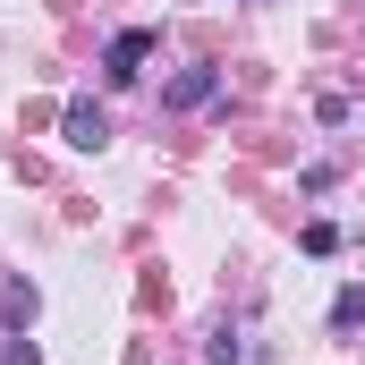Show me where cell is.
I'll return each instance as SVG.
<instances>
[{"instance_id": "1", "label": "cell", "mask_w": 365, "mask_h": 365, "mask_svg": "<svg viewBox=\"0 0 365 365\" xmlns=\"http://www.w3.org/2000/svg\"><path fill=\"white\" fill-rule=\"evenodd\" d=\"M153 43H162L153 26H119V34L102 43V86H110V93H128L136 77H145V60H153Z\"/></svg>"}, {"instance_id": "2", "label": "cell", "mask_w": 365, "mask_h": 365, "mask_svg": "<svg viewBox=\"0 0 365 365\" xmlns=\"http://www.w3.org/2000/svg\"><path fill=\"white\" fill-rule=\"evenodd\" d=\"M60 136H68L77 153H102V145H110V110H102V102H68V110H60Z\"/></svg>"}, {"instance_id": "3", "label": "cell", "mask_w": 365, "mask_h": 365, "mask_svg": "<svg viewBox=\"0 0 365 365\" xmlns=\"http://www.w3.org/2000/svg\"><path fill=\"white\" fill-rule=\"evenodd\" d=\"M212 93H221V68H212V60H195V68H179V77L162 86V102H170V110H204Z\"/></svg>"}, {"instance_id": "4", "label": "cell", "mask_w": 365, "mask_h": 365, "mask_svg": "<svg viewBox=\"0 0 365 365\" xmlns=\"http://www.w3.org/2000/svg\"><path fill=\"white\" fill-rule=\"evenodd\" d=\"M34 314H43V289L34 280H9L0 289V331H34Z\"/></svg>"}, {"instance_id": "5", "label": "cell", "mask_w": 365, "mask_h": 365, "mask_svg": "<svg viewBox=\"0 0 365 365\" xmlns=\"http://www.w3.org/2000/svg\"><path fill=\"white\" fill-rule=\"evenodd\" d=\"M365 323V280H349L340 297H331V331H357Z\"/></svg>"}, {"instance_id": "6", "label": "cell", "mask_w": 365, "mask_h": 365, "mask_svg": "<svg viewBox=\"0 0 365 365\" xmlns=\"http://www.w3.org/2000/svg\"><path fill=\"white\" fill-rule=\"evenodd\" d=\"M204 365H247V340H238V331H230V323H221V331H212V340H204Z\"/></svg>"}, {"instance_id": "7", "label": "cell", "mask_w": 365, "mask_h": 365, "mask_svg": "<svg viewBox=\"0 0 365 365\" xmlns=\"http://www.w3.org/2000/svg\"><path fill=\"white\" fill-rule=\"evenodd\" d=\"M297 247H306V255H340V230H331V221H306V238H297Z\"/></svg>"}, {"instance_id": "8", "label": "cell", "mask_w": 365, "mask_h": 365, "mask_svg": "<svg viewBox=\"0 0 365 365\" xmlns=\"http://www.w3.org/2000/svg\"><path fill=\"white\" fill-rule=\"evenodd\" d=\"M0 365H43V357H34V340H26V331H0Z\"/></svg>"}]
</instances>
